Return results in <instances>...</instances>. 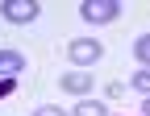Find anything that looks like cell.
<instances>
[{
  "label": "cell",
  "instance_id": "obj_10",
  "mask_svg": "<svg viewBox=\"0 0 150 116\" xmlns=\"http://www.w3.org/2000/svg\"><path fill=\"white\" fill-rule=\"evenodd\" d=\"M142 116H150V95H146V100H142Z\"/></svg>",
  "mask_w": 150,
  "mask_h": 116
},
{
  "label": "cell",
  "instance_id": "obj_6",
  "mask_svg": "<svg viewBox=\"0 0 150 116\" xmlns=\"http://www.w3.org/2000/svg\"><path fill=\"white\" fill-rule=\"evenodd\" d=\"M75 116H108V108L96 104V100H79L75 104Z\"/></svg>",
  "mask_w": 150,
  "mask_h": 116
},
{
  "label": "cell",
  "instance_id": "obj_8",
  "mask_svg": "<svg viewBox=\"0 0 150 116\" xmlns=\"http://www.w3.org/2000/svg\"><path fill=\"white\" fill-rule=\"evenodd\" d=\"M134 91L150 95V66H138V75H134Z\"/></svg>",
  "mask_w": 150,
  "mask_h": 116
},
{
  "label": "cell",
  "instance_id": "obj_5",
  "mask_svg": "<svg viewBox=\"0 0 150 116\" xmlns=\"http://www.w3.org/2000/svg\"><path fill=\"white\" fill-rule=\"evenodd\" d=\"M21 66H25V58L17 54V50H0V75H4V79L21 75Z\"/></svg>",
  "mask_w": 150,
  "mask_h": 116
},
{
  "label": "cell",
  "instance_id": "obj_1",
  "mask_svg": "<svg viewBox=\"0 0 150 116\" xmlns=\"http://www.w3.org/2000/svg\"><path fill=\"white\" fill-rule=\"evenodd\" d=\"M79 17L92 21V25H108V21L121 17V4H117V0H83V4H79Z\"/></svg>",
  "mask_w": 150,
  "mask_h": 116
},
{
  "label": "cell",
  "instance_id": "obj_9",
  "mask_svg": "<svg viewBox=\"0 0 150 116\" xmlns=\"http://www.w3.org/2000/svg\"><path fill=\"white\" fill-rule=\"evenodd\" d=\"M33 116H67V112H63V108H54V104H42Z\"/></svg>",
  "mask_w": 150,
  "mask_h": 116
},
{
  "label": "cell",
  "instance_id": "obj_7",
  "mask_svg": "<svg viewBox=\"0 0 150 116\" xmlns=\"http://www.w3.org/2000/svg\"><path fill=\"white\" fill-rule=\"evenodd\" d=\"M134 54H138V66H150V33H142V37H138Z\"/></svg>",
  "mask_w": 150,
  "mask_h": 116
},
{
  "label": "cell",
  "instance_id": "obj_2",
  "mask_svg": "<svg viewBox=\"0 0 150 116\" xmlns=\"http://www.w3.org/2000/svg\"><path fill=\"white\" fill-rule=\"evenodd\" d=\"M67 54H71L75 66H92V62H100V42L96 37H75L67 46Z\"/></svg>",
  "mask_w": 150,
  "mask_h": 116
},
{
  "label": "cell",
  "instance_id": "obj_3",
  "mask_svg": "<svg viewBox=\"0 0 150 116\" xmlns=\"http://www.w3.org/2000/svg\"><path fill=\"white\" fill-rule=\"evenodd\" d=\"M0 13H4V21L25 25V21H33V17H38V4H33V0H4Z\"/></svg>",
  "mask_w": 150,
  "mask_h": 116
},
{
  "label": "cell",
  "instance_id": "obj_4",
  "mask_svg": "<svg viewBox=\"0 0 150 116\" xmlns=\"http://www.w3.org/2000/svg\"><path fill=\"white\" fill-rule=\"evenodd\" d=\"M59 87H63L67 95H88V87H92V75H88V71H67L63 79H59Z\"/></svg>",
  "mask_w": 150,
  "mask_h": 116
}]
</instances>
